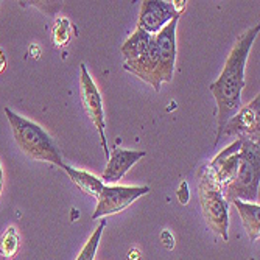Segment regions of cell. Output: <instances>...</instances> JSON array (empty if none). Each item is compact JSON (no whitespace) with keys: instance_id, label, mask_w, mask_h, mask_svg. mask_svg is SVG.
Listing matches in <instances>:
<instances>
[{"instance_id":"6da1fadb","label":"cell","mask_w":260,"mask_h":260,"mask_svg":"<svg viewBox=\"0 0 260 260\" xmlns=\"http://www.w3.org/2000/svg\"><path fill=\"white\" fill-rule=\"evenodd\" d=\"M260 33V25L248 28L235 41L232 50L224 62L220 78L210 84V92L217 102V144L229 119L239 112L242 105V90L245 87V67L251 47Z\"/></svg>"},{"instance_id":"7a4b0ae2","label":"cell","mask_w":260,"mask_h":260,"mask_svg":"<svg viewBox=\"0 0 260 260\" xmlns=\"http://www.w3.org/2000/svg\"><path fill=\"white\" fill-rule=\"evenodd\" d=\"M5 114L10 122L16 144L23 153L31 159L50 162L53 165H58L59 169L64 167L61 151L49 133L41 128L38 123L25 119L22 115H17L8 108H5Z\"/></svg>"},{"instance_id":"3957f363","label":"cell","mask_w":260,"mask_h":260,"mask_svg":"<svg viewBox=\"0 0 260 260\" xmlns=\"http://www.w3.org/2000/svg\"><path fill=\"white\" fill-rule=\"evenodd\" d=\"M242 140L239 169L234 179L223 188V197L228 203L240 200L243 203H255L258 198L260 182V147L248 139Z\"/></svg>"},{"instance_id":"277c9868","label":"cell","mask_w":260,"mask_h":260,"mask_svg":"<svg viewBox=\"0 0 260 260\" xmlns=\"http://www.w3.org/2000/svg\"><path fill=\"white\" fill-rule=\"evenodd\" d=\"M200 185H198V193H200V204L203 209V215L207 223V226L214 231L218 237H221L223 242L229 240V203L223 197V190L214 184L206 172L204 167L198 172Z\"/></svg>"},{"instance_id":"5b68a950","label":"cell","mask_w":260,"mask_h":260,"mask_svg":"<svg viewBox=\"0 0 260 260\" xmlns=\"http://www.w3.org/2000/svg\"><path fill=\"white\" fill-rule=\"evenodd\" d=\"M80 93H81V102L84 106L86 114L89 115V119L92 120L93 126H95L102 147L105 150L106 159L109 157V148H108V140H106V123H105V111H103V99L102 93L97 87V84L93 83L89 70L84 62L80 64Z\"/></svg>"},{"instance_id":"8992f818","label":"cell","mask_w":260,"mask_h":260,"mask_svg":"<svg viewBox=\"0 0 260 260\" xmlns=\"http://www.w3.org/2000/svg\"><path fill=\"white\" fill-rule=\"evenodd\" d=\"M187 2H164V0H145L142 2L137 28L148 35H157L170 20L179 17Z\"/></svg>"},{"instance_id":"52a82bcc","label":"cell","mask_w":260,"mask_h":260,"mask_svg":"<svg viewBox=\"0 0 260 260\" xmlns=\"http://www.w3.org/2000/svg\"><path fill=\"white\" fill-rule=\"evenodd\" d=\"M150 192V187H128V185H105L102 193L97 198V207L93 212L92 220L119 214L131 206L137 198L142 195H147Z\"/></svg>"},{"instance_id":"ba28073f","label":"cell","mask_w":260,"mask_h":260,"mask_svg":"<svg viewBox=\"0 0 260 260\" xmlns=\"http://www.w3.org/2000/svg\"><path fill=\"white\" fill-rule=\"evenodd\" d=\"M260 95L248 103L246 106H242L239 112L232 119L228 120L224 125V129L221 133V137L226 136H237L239 139H248L251 142L258 144V131H260Z\"/></svg>"},{"instance_id":"9c48e42d","label":"cell","mask_w":260,"mask_h":260,"mask_svg":"<svg viewBox=\"0 0 260 260\" xmlns=\"http://www.w3.org/2000/svg\"><path fill=\"white\" fill-rule=\"evenodd\" d=\"M240 148H242V140L237 139L232 145L226 147L221 153H218L210 164L204 165L209 178L221 190L234 179L235 173H237L239 160H240Z\"/></svg>"},{"instance_id":"30bf717a","label":"cell","mask_w":260,"mask_h":260,"mask_svg":"<svg viewBox=\"0 0 260 260\" xmlns=\"http://www.w3.org/2000/svg\"><path fill=\"white\" fill-rule=\"evenodd\" d=\"M178 19L179 17L170 20L157 35H154L162 83H170L173 80L175 64H176V27H178Z\"/></svg>"},{"instance_id":"8fae6325","label":"cell","mask_w":260,"mask_h":260,"mask_svg":"<svg viewBox=\"0 0 260 260\" xmlns=\"http://www.w3.org/2000/svg\"><path fill=\"white\" fill-rule=\"evenodd\" d=\"M123 69L126 72L136 75L142 81H145L153 86L156 92L160 90L162 86V77H160V67H159V56H157V47H156V39L154 35L151 38L148 50L137 59L133 61H125Z\"/></svg>"},{"instance_id":"7c38bea8","label":"cell","mask_w":260,"mask_h":260,"mask_svg":"<svg viewBox=\"0 0 260 260\" xmlns=\"http://www.w3.org/2000/svg\"><path fill=\"white\" fill-rule=\"evenodd\" d=\"M145 154H147L145 151L122 150V148L119 150V148H115L112 153H109L106 170L102 175L103 184L109 185V184L119 182L136 162H139L142 157H145Z\"/></svg>"},{"instance_id":"4fadbf2b","label":"cell","mask_w":260,"mask_h":260,"mask_svg":"<svg viewBox=\"0 0 260 260\" xmlns=\"http://www.w3.org/2000/svg\"><path fill=\"white\" fill-rule=\"evenodd\" d=\"M232 204L237 207L245 231L249 240L255 242L260 235V206L258 203H243L240 200H234Z\"/></svg>"},{"instance_id":"5bb4252c","label":"cell","mask_w":260,"mask_h":260,"mask_svg":"<svg viewBox=\"0 0 260 260\" xmlns=\"http://www.w3.org/2000/svg\"><path fill=\"white\" fill-rule=\"evenodd\" d=\"M62 170L70 176V179H72L77 187L80 188V190H83L84 193L93 197V198H99V195L102 193L103 190V181L100 178H95L93 175L84 172V170H77V169H72V167H69V165L64 164V167Z\"/></svg>"},{"instance_id":"9a60e30c","label":"cell","mask_w":260,"mask_h":260,"mask_svg":"<svg viewBox=\"0 0 260 260\" xmlns=\"http://www.w3.org/2000/svg\"><path fill=\"white\" fill-rule=\"evenodd\" d=\"M151 38H153V35H148V33L137 28L125 41V44L122 45V49H120V53L123 55L125 61H133V59H137V58H140L142 55H144L148 50Z\"/></svg>"},{"instance_id":"2e32d148","label":"cell","mask_w":260,"mask_h":260,"mask_svg":"<svg viewBox=\"0 0 260 260\" xmlns=\"http://www.w3.org/2000/svg\"><path fill=\"white\" fill-rule=\"evenodd\" d=\"M19 234L14 226L8 228L0 239V255L4 258H13L19 251Z\"/></svg>"},{"instance_id":"e0dca14e","label":"cell","mask_w":260,"mask_h":260,"mask_svg":"<svg viewBox=\"0 0 260 260\" xmlns=\"http://www.w3.org/2000/svg\"><path fill=\"white\" fill-rule=\"evenodd\" d=\"M105 224L106 221L103 220L100 223V226L93 231V234L89 237L87 243L84 245V248L81 249V252L78 254V257L75 260H93L97 254V249H99V245H100V239H102V234H103V229H105Z\"/></svg>"},{"instance_id":"ac0fdd59","label":"cell","mask_w":260,"mask_h":260,"mask_svg":"<svg viewBox=\"0 0 260 260\" xmlns=\"http://www.w3.org/2000/svg\"><path fill=\"white\" fill-rule=\"evenodd\" d=\"M70 38V22L66 17H58L56 23H55V28H53V41L55 45L62 47L69 42Z\"/></svg>"},{"instance_id":"d6986e66","label":"cell","mask_w":260,"mask_h":260,"mask_svg":"<svg viewBox=\"0 0 260 260\" xmlns=\"http://www.w3.org/2000/svg\"><path fill=\"white\" fill-rule=\"evenodd\" d=\"M188 197H190V193H188V185H187V182L184 181V182H181V185H179L178 198H179V201H181L182 204H187Z\"/></svg>"},{"instance_id":"ffe728a7","label":"cell","mask_w":260,"mask_h":260,"mask_svg":"<svg viewBox=\"0 0 260 260\" xmlns=\"http://www.w3.org/2000/svg\"><path fill=\"white\" fill-rule=\"evenodd\" d=\"M162 239H164L165 248H167V249H172L173 248V235L169 231H164L162 232Z\"/></svg>"},{"instance_id":"44dd1931","label":"cell","mask_w":260,"mask_h":260,"mask_svg":"<svg viewBox=\"0 0 260 260\" xmlns=\"http://www.w3.org/2000/svg\"><path fill=\"white\" fill-rule=\"evenodd\" d=\"M5 69V55L2 52V49H0V72Z\"/></svg>"},{"instance_id":"7402d4cb","label":"cell","mask_w":260,"mask_h":260,"mask_svg":"<svg viewBox=\"0 0 260 260\" xmlns=\"http://www.w3.org/2000/svg\"><path fill=\"white\" fill-rule=\"evenodd\" d=\"M2 188H4V170H2V164H0V195H2Z\"/></svg>"}]
</instances>
